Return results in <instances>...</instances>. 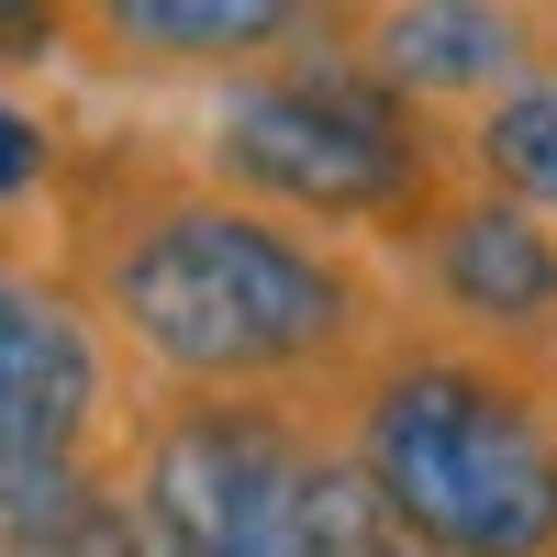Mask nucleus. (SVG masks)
Here are the masks:
<instances>
[{
	"label": "nucleus",
	"instance_id": "nucleus-1",
	"mask_svg": "<svg viewBox=\"0 0 557 557\" xmlns=\"http://www.w3.org/2000/svg\"><path fill=\"white\" fill-rule=\"evenodd\" d=\"M45 257L112 335L123 391L335 401L401 323V290L368 246L212 190L146 134H67V168L45 190Z\"/></svg>",
	"mask_w": 557,
	"mask_h": 557
},
{
	"label": "nucleus",
	"instance_id": "nucleus-2",
	"mask_svg": "<svg viewBox=\"0 0 557 557\" xmlns=\"http://www.w3.org/2000/svg\"><path fill=\"white\" fill-rule=\"evenodd\" d=\"M335 435L424 557H557V380L391 323L335 391Z\"/></svg>",
	"mask_w": 557,
	"mask_h": 557
},
{
	"label": "nucleus",
	"instance_id": "nucleus-3",
	"mask_svg": "<svg viewBox=\"0 0 557 557\" xmlns=\"http://www.w3.org/2000/svg\"><path fill=\"white\" fill-rule=\"evenodd\" d=\"M190 168L212 190H235L257 212H290V223H312V235H335V246H368V257H391L412 223L435 212V190L457 178L446 123L412 112L401 89H380L346 57V34H323L301 57L235 78L212 101Z\"/></svg>",
	"mask_w": 557,
	"mask_h": 557
},
{
	"label": "nucleus",
	"instance_id": "nucleus-4",
	"mask_svg": "<svg viewBox=\"0 0 557 557\" xmlns=\"http://www.w3.org/2000/svg\"><path fill=\"white\" fill-rule=\"evenodd\" d=\"M335 446V401L257 391H134L112 469L146 502L168 557H312V469Z\"/></svg>",
	"mask_w": 557,
	"mask_h": 557
},
{
	"label": "nucleus",
	"instance_id": "nucleus-5",
	"mask_svg": "<svg viewBox=\"0 0 557 557\" xmlns=\"http://www.w3.org/2000/svg\"><path fill=\"white\" fill-rule=\"evenodd\" d=\"M391 290L412 323L480 346V357H513L535 380H557V223L524 201H491L469 178H446L435 212L380 257Z\"/></svg>",
	"mask_w": 557,
	"mask_h": 557
},
{
	"label": "nucleus",
	"instance_id": "nucleus-6",
	"mask_svg": "<svg viewBox=\"0 0 557 557\" xmlns=\"http://www.w3.org/2000/svg\"><path fill=\"white\" fill-rule=\"evenodd\" d=\"M123 401L134 391L112 368V335L67 290V268L23 235H0V480L112 457Z\"/></svg>",
	"mask_w": 557,
	"mask_h": 557
},
{
	"label": "nucleus",
	"instance_id": "nucleus-7",
	"mask_svg": "<svg viewBox=\"0 0 557 557\" xmlns=\"http://www.w3.org/2000/svg\"><path fill=\"white\" fill-rule=\"evenodd\" d=\"M357 0H67V57L123 89H235L301 45L346 34Z\"/></svg>",
	"mask_w": 557,
	"mask_h": 557
},
{
	"label": "nucleus",
	"instance_id": "nucleus-8",
	"mask_svg": "<svg viewBox=\"0 0 557 557\" xmlns=\"http://www.w3.org/2000/svg\"><path fill=\"white\" fill-rule=\"evenodd\" d=\"M346 57L380 89H401L412 112L457 123V112L502 101L513 78L557 67V23L535 0H357L346 12Z\"/></svg>",
	"mask_w": 557,
	"mask_h": 557
},
{
	"label": "nucleus",
	"instance_id": "nucleus-9",
	"mask_svg": "<svg viewBox=\"0 0 557 557\" xmlns=\"http://www.w3.org/2000/svg\"><path fill=\"white\" fill-rule=\"evenodd\" d=\"M0 557H168L112 457L0 480Z\"/></svg>",
	"mask_w": 557,
	"mask_h": 557
},
{
	"label": "nucleus",
	"instance_id": "nucleus-10",
	"mask_svg": "<svg viewBox=\"0 0 557 557\" xmlns=\"http://www.w3.org/2000/svg\"><path fill=\"white\" fill-rule=\"evenodd\" d=\"M446 157H457V178H469V190L524 201V212L557 223V67L513 78V89H502V101H480V112H457V123H446Z\"/></svg>",
	"mask_w": 557,
	"mask_h": 557
},
{
	"label": "nucleus",
	"instance_id": "nucleus-11",
	"mask_svg": "<svg viewBox=\"0 0 557 557\" xmlns=\"http://www.w3.org/2000/svg\"><path fill=\"white\" fill-rule=\"evenodd\" d=\"M57 168H67V134L45 123L12 78H0V235H23V212H45Z\"/></svg>",
	"mask_w": 557,
	"mask_h": 557
},
{
	"label": "nucleus",
	"instance_id": "nucleus-12",
	"mask_svg": "<svg viewBox=\"0 0 557 557\" xmlns=\"http://www.w3.org/2000/svg\"><path fill=\"white\" fill-rule=\"evenodd\" d=\"M67 57V0H0V78Z\"/></svg>",
	"mask_w": 557,
	"mask_h": 557
},
{
	"label": "nucleus",
	"instance_id": "nucleus-13",
	"mask_svg": "<svg viewBox=\"0 0 557 557\" xmlns=\"http://www.w3.org/2000/svg\"><path fill=\"white\" fill-rule=\"evenodd\" d=\"M535 12H546V23H557V0H535Z\"/></svg>",
	"mask_w": 557,
	"mask_h": 557
}]
</instances>
